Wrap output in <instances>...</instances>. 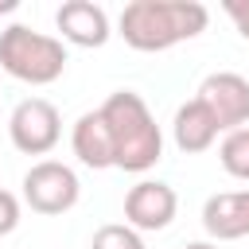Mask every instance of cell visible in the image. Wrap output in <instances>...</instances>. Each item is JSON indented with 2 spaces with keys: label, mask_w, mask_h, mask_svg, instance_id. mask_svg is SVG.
I'll use <instances>...</instances> for the list:
<instances>
[{
  "label": "cell",
  "mask_w": 249,
  "mask_h": 249,
  "mask_svg": "<svg viewBox=\"0 0 249 249\" xmlns=\"http://www.w3.org/2000/svg\"><path fill=\"white\" fill-rule=\"evenodd\" d=\"M218 160H222V167L233 179H245L249 183V124L237 128V132H226V140L218 148Z\"/></svg>",
  "instance_id": "obj_12"
},
{
  "label": "cell",
  "mask_w": 249,
  "mask_h": 249,
  "mask_svg": "<svg viewBox=\"0 0 249 249\" xmlns=\"http://www.w3.org/2000/svg\"><path fill=\"white\" fill-rule=\"evenodd\" d=\"M0 70L27 86H51L66 70V47L54 35L12 23L0 31Z\"/></svg>",
  "instance_id": "obj_3"
},
{
  "label": "cell",
  "mask_w": 249,
  "mask_h": 249,
  "mask_svg": "<svg viewBox=\"0 0 249 249\" xmlns=\"http://www.w3.org/2000/svg\"><path fill=\"white\" fill-rule=\"evenodd\" d=\"M222 12L233 19V27L241 31V39H249V0H226Z\"/></svg>",
  "instance_id": "obj_15"
},
{
  "label": "cell",
  "mask_w": 249,
  "mask_h": 249,
  "mask_svg": "<svg viewBox=\"0 0 249 249\" xmlns=\"http://www.w3.org/2000/svg\"><path fill=\"white\" fill-rule=\"evenodd\" d=\"M0 12H16V0H0Z\"/></svg>",
  "instance_id": "obj_17"
},
{
  "label": "cell",
  "mask_w": 249,
  "mask_h": 249,
  "mask_svg": "<svg viewBox=\"0 0 249 249\" xmlns=\"http://www.w3.org/2000/svg\"><path fill=\"white\" fill-rule=\"evenodd\" d=\"M198 101L210 109V117L218 121L222 132H237L249 124V78H241L233 70H218V74L202 78Z\"/></svg>",
  "instance_id": "obj_6"
},
{
  "label": "cell",
  "mask_w": 249,
  "mask_h": 249,
  "mask_svg": "<svg viewBox=\"0 0 249 249\" xmlns=\"http://www.w3.org/2000/svg\"><path fill=\"white\" fill-rule=\"evenodd\" d=\"M82 195V183L74 175V167L58 163V160H39L31 163V171L23 175V202L35 214H66Z\"/></svg>",
  "instance_id": "obj_4"
},
{
  "label": "cell",
  "mask_w": 249,
  "mask_h": 249,
  "mask_svg": "<svg viewBox=\"0 0 249 249\" xmlns=\"http://www.w3.org/2000/svg\"><path fill=\"white\" fill-rule=\"evenodd\" d=\"M202 226L214 241H237L249 237V191H226L210 195L202 206Z\"/></svg>",
  "instance_id": "obj_9"
},
{
  "label": "cell",
  "mask_w": 249,
  "mask_h": 249,
  "mask_svg": "<svg viewBox=\"0 0 249 249\" xmlns=\"http://www.w3.org/2000/svg\"><path fill=\"white\" fill-rule=\"evenodd\" d=\"M210 23L206 4L198 0H132L121 12V39L132 51H167L183 39L202 35Z\"/></svg>",
  "instance_id": "obj_1"
},
{
  "label": "cell",
  "mask_w": 249,
  "mask_h": 249,
  "mask_svg": "<svg viewBox=\"0 0 249 249\" xmlns=\"http://www.w3.org/2000/svg\"><path fill=\"white\" fill-rule=\"evenodd\" d=\"M179 210V198L167 183L160 179H140L136 187H128L124 195V226H132L136 233H152V230H167L171 218Z\"/></svg>",
  "instance_id": "obj_7"
},
{
  "label": "cell",
  "mask_w": 249,
  "mask_h": 249,
  "mask_svg": "<svg viewBox=\"0 0 249 249\" xmlns=\"http://www.w3.org/2000/svg\"><path fill=\"white\" fill-rule=\"evenodd\" d=\"M54 23L62 31L66 43L74 47H105L109 43V16L101 4H89V0H66L58 12H54Z\"/></svg>",
  "instance_id": "obj_8"
},
{
  "label": "cell",
  "mask_w": 249,
  "mask_h": 249,
  "mask_svg": "<svg viewBox=\"0 0 249 249\" xmlns=\"http://www.w3.org/2000/svg\"><path fill=\"white\" fill-rule=\"evenodd\" d=\"M8 136L23 156H47L62 136V117L47 97H23L8 117Z\"/></svg>",
  "instance_id": "obj_5"
},
{
  "label": "cell",
  "mask_w": 249,
  "mask_h": 249,
  "mask_svg": "<svg viewBox=\"0 0 249 249\" xmlns=\"http://www.w3.org/2000/svg\"><path fill=\"white\" fill-rule=\"evenodd\" d=\"M70 148L78 156V163L93 167V171H105L113 167V136H109V124L101 121V113H82L74 121V132H70Z\"/></svg>",
  "instance_id": "obj_10"
},
{
  "label": "cell",
  "mask_w": 249,
  "mask_h": 249,
  "mask_svg": "<svg viewBox=\"0 0 249 249\" xmlns=\"http://www.w3.org/2000/svg\"><path fill=\"white\" fill-rule=\"evenodd\" d=\"M171 132H175V148L179 152H187V156H198V152H206L214 140H218V121L210 117V109L195 97V101H187V105H179L175 109V121H171Z\"/></svg>",
  "instance_id": "obj_11"
},
{
  "label": "cell",
  "mask_w": 249,
  "mask_h": 249,
  "mask_svg": "<svg viewBox=\"0 0 249 249\" xmlns=\"http://www.w3.org/2000/svg\"><path fill=\"white\" fill-rule=\"evenodd\" d=\"M89 249H144V237L124 222H109V226H101L93 233Z\"/></svg>",
  "instance_id": "obj_13"
},
{
  "label": "cell",
  "mask_w": 249,
  "mask_h": 249,
  "mask_svg": "<svg viewBox=\"0 0 249 249\" xmlns=\"http://www.w3.org/2000/svg\"><path fill=\"white\" fill-rule=\"evenodd\" d=\"M16 226H19V198L0 187V237H8Z\"/></svg>",
  "instance_id": "obj_14"
},
{
  "label": "cell",
  "mask_w": 249,
  "mask_h": 249,
  "mask_svg": "<svg viewBox=\"0 0 249 249\" xmlns=\"http://www.w3.org/2000/svg\"><path fill=\"white\" fill-rule=\"evenodd\" d=\"M101 121L109 124V136H113V167L121 171H148L160 163L163 156V132L152 117V109L144 105L140 93L132 89H117L105 97V105L97 109Z\"/></svg>",
  "instance_id": "obj_2"
},
{
  "label": "cell",
  "mask_w": 249,
  "mask_h": 249,
  "mask_svg": "<svg viewBox=\"0 0 249 249\" xmlns=\"http://www.w3.org/2000/svg\"><path fill=\"white\" fill-rule=\"evenodd\" d=\"M183 249H218L214 241H191V245H183Z\"/></svg>",
  "instance_id": "obj_16"
}]
</instances>
